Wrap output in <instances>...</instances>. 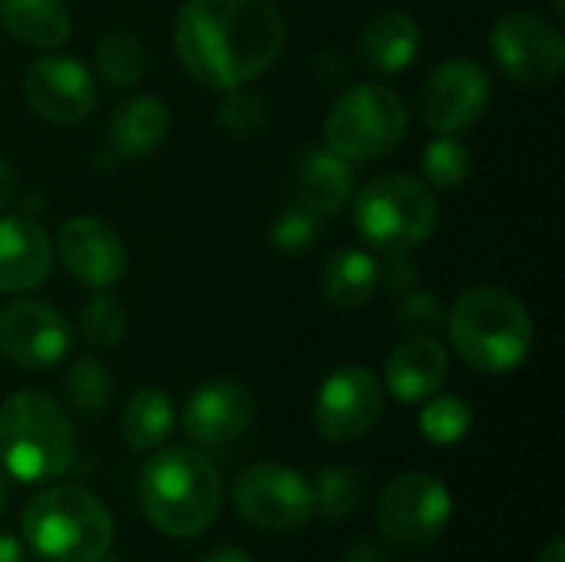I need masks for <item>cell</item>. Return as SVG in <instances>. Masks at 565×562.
Returning <instances> with one entry per match:
<instances>
[{"mask_svg": "<svg viewBox=\"0 0 565 562\" xmlns=\"http://www.w3.org/2000/svg\"><path fill=\"white\" fill-rule=\"evenodd\" d=\"M338 562H387V550L377 540L361 537V540H354V543L344 547V553H341Z\"/></svg>", "mask_w": 565, "mask_h": 562, "instance_id": "cell-36", "label": "cell"}, {"mask_svg": "<svg viewBox=\"0 0 565 562\" xmlns=\"http://www.w3.org/2000/svg\"><path fill=\"white\" fill-rule=\"evenodd\" d=\"M169 109L159 96H132L116 106L109 119V146L122 159L152 156L169 136Z\"/></svg>", "mask_w": 565, "mask_h": 562, "instance_id": "cell-21", "label": "cell"}, {"mask_svg": "<svg viewBox=\"0 0 565 562\" xmlns=\"http://www.w3.org/2000/svg\"><path fill=\"white\" fill-rule=\"evenodd\" d=\"M318 238H321V215H315L311 209H305L298 202L291 209H285L271 225V245L285 255H301Z\"/></svg>", "mask_w": 565, "mask_h": 562, "instance_id": "cell-33", "label": "cell"}, {"mask_svg": "<svg viewBox=\"0 0 565 562\" xmlns=\"http://www.w3.org/2000/svg\"><path fill=\"white\" fill-rule=\"evenodd\" d=\"M285 17L268 0H189L175 17V53L209 89L258 79L285 50Z\"/></svg>", "mask_w": 565, "mask_h": 562, "instance_id": "cell-1", "label": "cell"}, {"mask_svg": "<svg viewBox=\"0 0 565 562\" xmlns=\"http://www.w3.org/2000/svg\"><path fill=\"white\" fill-rule=\"evenodd\" d=\"M195 562H255L248 553H242V550H235V547H225V550H212V553H205L202 560Z\"/></svg>", "mask_w": 565, "mask_h": 562, "instance_id": "cell-39", "label": "cell"}, {"mask_svg": "<svg viewBox=\"0 0 565 562\" xmlns=\"http://www.w3.org/2000/svg\"><path fill=\"white\" fill-rule=\"evenodd\" d=\"M20 530L26 547L46 562H99L116 540L106 503L83 487L36 494L20 517Z\"/></svg>", "mask_w": 565, "mask_h": 562, "instance_id": "cell-4", "label": "cell"}, {"mask_svg": "<svg viewBox=\"0 0 565 562\" xmlns=\"http://www.w3.org/2000/svg\"><path fill=\"white\" fill-rule=\"evenodd\" d=\"M444 328L450 348L480 374H510L533 351V318L526 305L500 285L463 291Z\"/></svg>", "mask_w": 565, "mask_h": 562, "instance_id": "cell-3", "label": "cell"}, {"mask_svg": "<svg viewBox=\"0 0 565 562\" xmlns=\"http://www.w3.org/2000/svg\"><path fill=\"white\" fill-rule=\"evenodd\" d=\"M377 258L364 248H338L321 268V295L338 311H354L377 295Z\"/></svg>", "mask_w": 565, "mask_h": 562, "instance_id": "cell-22", "label": "cell"}, {"mask_svg": "<svg viewBox=\"0 0 565 562\" xmlns=\"http://www.w3.org/2000/svg\"><path fill=\"white\" fill-rule=\"evenodd\" d=\"M175 427V404L166 391L159 388H142L136 391L119 417V431L129 450L136 454H149L156 447H162L169 441Z\"/></svg>", "mask_w": 565, "mask_h": 562, "instance_id": "cell-24", "label": "cell"}, {"mask_svg": "<svg viewBox=\"0 0 565 562\" xmlns=\"http://www.w3.org/2000/svg\"><path fill=\"white\" fill-rule=\"evenodd\" d=\"M56 252L63 268L93 291H109L126 278L129 268V252L119 232L93 215L66 219L56 232Z\"/></svg>", "mask_w": 565, "mask_h": 562, "instance_id": "cell-14", "label": "cell"}, {"mask_svg": "<svg viewBox=\"0 0 565 562\" xmlns=\"http://www.w3.org/2000/svg\"><path fill=\"white\" fill-rule=\"evenodd\" d=\"M222 497L218 467L192 447L159 450L139 474V500L149 523L175 540L212 530L222 513Z\"/></svg>", "mask_w": 565, "mask_h": 562, "instance_id": "cell-2", "label": "cell"}, {"mask_svg": "<svg viewBox=\"0 0 565 562\" xmlns=\"http://www.w3.org/2000/svg\"><path fill=\"white\" fill-rule=\"evenodd\" d=\"M420 169H424L427 185L454 192L470 176V149L457 136H437L424 146Z\"/></svg>", "mask_w": 565, "mask_h": 562, "instance_id": "cell-29", "label": "cell"}, {"mask_svg": "<svg viewBox=\"0 0 565 562\" xmlns=\"http://www.w3.org/2000/svg\"><path fill=\"white\" fill-rule=\"evenodd\" d=\"M10 503V480H7V470H0V517Z\"/></svg>", "mask_w": 565, "mask_h": 562, "instance_id": "cell-41", "label": "cell"}, {"mask_svg": "<svg viewBox=\"0 0 565 562\" xmlns=\"http://www.w3.org/2000/svg\"><path fill=\"white\" fill-rule=\"evenodd\" d=\"M96 73L109 89H129L146 73V46L129 30H113L96 46Z\"/></svg>", "mask_w": 565, "mask_h": 562, "instance_id": "cell-26", "label": "cell"}, {"mask_svg": "<svg viewBox=\"0 0 565 562\" xmlns=\"http://www.w3.org/2000/svg\"><path fill=\"white\" fill-rule=\"evenodd\" d=\"M311 490H315V510H321L331 523H341V520H348L361 507L364 484H361V477L351 467L328 464V467H321V474L311 484Z\"/></svg>", "mask_w": 565, "mask_h": 562, "instance_id": "cell-28", "label": "cell"}, {"mask_svg": "<svg viewBox=\"0 0 565 562\" xmlns=\"http://www.w3.org/2000/svg\"><path fill=\"white\" fill-rule=\"evenodd\" d=\"M0 23L26 46L56 50L70 36V7L66 0H0Z\"/></svg>", "mask_w": 565, "mask_h": 562, "instance_id": "cell-23", "label": "cell"}, {"mask_svg": "<svg viewBox=\"0 0 565 562\" xmlns=\"http://www.w3.org/2000/svg\"><path fill=\"white\" fill-rule=\"evenodd\" d=\"M384 258L377 262V282L394 291V295H404L411 288H417L420 282V268L414 262L411 252H381Z\"/></svg>", "mask_w": 565, "mask_h": 562, "instance_id": "cell-34", "label": "cell"}, {"mask_svg": "<svg viewBox=\"0 0 565 562\" xmlns=\"http://www.w3.org/2000/svg\"><path fill=\"white\" fill-rule=\"evenodd\" d=\"M384 414V384L371 368L348 364L324 378L315 401V427L331 444L367 437Z\"/></svg>", "mask_w": 565, "mask_h": 562, "instance_id": "cell-11", "label": "cell"}, {"mask_svg": "<svg viewBox=\"0 0 565 562\" xmlns=\"http://www.w3.org/2000/svg\"><path fill=\"white\" fill-rule=\"evenodd\" d=\"M73 457V424L50 394L17 391L0 404V464L13 480H53L70 470Z\"/></svg>", "mask_w": 565, "mask_h": 562, "instance_id": "cell-5", "label": "cell"}, {"mask_svg": "<svg viewBox=\"0 0 565 562\" xmlns=\"http://www.w3.org/2000/svg\"><path fill=\"white\" fill-rule=\"evenodd\" d=\"M126 308L106 295V291H96L86 305H83V315H79V331L86 338L89 348L96 351H113L119 348V341L126 338Z\"/></svg>", "mask_w": 565, "mask_h": 562, "instance_id": "cell-30", "label": "cell"}, {"mask_svg": "<svg viewBox=\"0 0 565 562\" xmlns=\"http://www.w3.org/2000/svg\"><path fill=\"white\" fill-rule=\"evenodd\" d=\"M358 189L354 166L331 146H311L295 166V202L315 215H338Z\"/></svg>", "mask_w": 565, "mask_h": 562, "instance_id": "cell-18", "label": "cell"}, {"mask_svg": "<svg viewBox=\"0 0 565 562\" xmlns=\"http://www.w3.org/2000/svg\"><path fill=\"white\" fill-rule=\"evenodd\" d=\"M63 401L83 421L103 417L113 401V378L106 364L96 358H79L63 378Z\"/></svg>", "mask_w": 565, "mask_h": 562, "instance_id": "cell-25", "label": "cell"}, {"mask_svg": "<svg viewBox=\"0 0 565 562\" xmlns=\"http://www.w3.org/2000/svg\"><path fill=\"white\" fill-rule=\"evenodd\" d=\"M397 328L407 331L411 338H437V331L447 325V308L440 305L437 295L424 288H411L397 301Z\"/></svg>", "mask_w": 565, "mask_h": 562, "instance_id": "cell-32", "label": "cell"}, {"mask_svg": "<svg viewBox=\"0 0 565 562\" xmlns=\"http://www.w3.org/2000/svg\"><path fill=\"white\" fill-rule=\"evenodd\" d=\"M420 53V26L404 10L377 13L358 36V56L377 73H401Z\"/></svg>", "mask_w": 565, "mask_h": 562, "instance_id": "cell-20", "label": "cell"}, {"mask_svg": "<svg viewBox=\"0 0 565 562\" xmlns=\"http://www.w3.org/2000/svg\"><path fill=\"white\" fill-rule=\"evenodd\" d=\"M255 421V397L245 384L238 381H209L202 384L182 414V427L195 447L205 450H222L235 444Z\"/></svg>", "mask_w": 565, "mask_h": 562, "instance_id": "cell-16", "label": "cell"}, {"mask_svg": "<svg viewBox=\"0 0 565 562\" xmlns=\"http://www.w3.org/2000/svg\"><path fill=\"white\" fill-rule=\"evenodd\" d=\"M536 562H565V540L563 537H556L543 553H540V560Z\"/></svg>", "mask_w": 565, "mask_h": 562, "instance_id": "cell-40", "label": "cell"}, {"mask_svg": "<svg viewBox=\"0 0 565 562\" xmlns=\"http://www.w3.org/2000/svg\"><path fill=\"white\" fill-rule=\"evenodd\" d=\"M73 348L70 321L43 301H10L0 308V354L23 371H50Z\"/></svg>", "mask_w": 565, "mask_h": 562, "instance_id": "cell-13", "label": "cell"}, {"mask_svg": "<svg viewBox=\"0 0 565 562\" xmlns=\"http://www.w3.org/2000/svg\"><path fill=\"white\" fill-rule=\"evenodd\" d=\"M411 116L404 99L381 83L351 86L328 113V146L348 162H371L391 156L407 136Z\"/></svg>", "mask_w": 565, "mask_h": 562, "instance_id": "cell-7", "label": "cell"}, {"mask_svg": "<svg viewBox=\"0 0 565 562\" xmlns=\"http://www.w3.org/2000/svg\"><path fill=\"white\" fill-rule=\"evenodd\" d=\"M222 93L225 96L218 103L215 123L225 132H232L235 139H252V136H258L268 126V103L255 89L232 86V89H222Z\"/></svg>", "mask_w": 565, "mask_h": 562, "instance_id": "cell-31", "label": "cell"}, {"mask_svg": "<svg viewBox=\"0 0 565 562\" xmlns=\"http://www.w3.org/2000/svg\"><path fill=\"white\" fill-rule=\"evenodd\" d=\"M238 517L268 533H288L315 517L311 484L285 464H255L232 487Z\"/></svg>", "mask_w": 565, "mask_h": 562, "instance_id": "cell-10", "label": "cell"}, {"mask_svg": "<svg viewBox=\"0 0 565 562\" xmlns=\"http://www.w3.org/2000/svg\"><path fill=\"white\" fill-rule=\"evenodd\" d=\"M440 222V205L427 182L407 172H387L374 179L354 199L358 235L377 252H414Z\"/></svg>", "mask_w": 565, "mask_h": 562, "instance_id": "cell-6", "label": "cell"}, {"mask_svg": "<svg viewBox=\"0 0 565 562\" xmlns=\"http://www.w3.org/2000/svg\"><path fill=\"white\" fill-rule=\"evenodd\" d=\"M490 93L493 89L487 70L470 56H454L424 79L417 109L427 129L440 136H457L487 113Z\"/></svg>", "mask_w": 565, "mask_h": 562, "instance_id": "cell-12", "label": "cell"}, {"mask_svg": "<svg viewBox=\"0 0 565 562\" xmlns=\"http://www.w3.org/2000/svg\"><path fill=\"white\" fill-rule=\"evenodd\" d=\"M23 96L36 116L60 126H73L93 113L96 83L76 56L46 53L30 63L23 76Z\"/></svg>", "mask_w": 565, "mask_h": 562, "instance_id": "cell-15", "label": "cell"}, {"mask_svg": "<svg viewBox=\"0 0 565 562\" xmlns=\"http://www.w3.org/2000/svg\"><path fill=\"white\" fill-rule=\"evenodd\" d=\"M490 50L500 70L520 86L543 89L563 76V30L540 13H530V10L503 13L490 33Z\"/></svg>", "mask_w": 565, "mask_h": 562, "instance_id": "cell-9", "label": "cell"}, {"mask_svg": "<svg viewBox=\"0 0 565 562\" xmlns=\"http://www.w3.org/2000/svg\"><path fill=\"white\" fill-rule=\"evenodd\" d=\"M454 517V497L444 480L424 470L394 477L377 500L381 537L397 550H427L434 547Z\"/></svg>", "mask_w": 565, "mask_h": 562, "instance_id": "cell-8", "label": "cell"}, {"mask_svg": "<svg viewBox=\"0 0 565 562\" xmlns=\"http://www.w3.org/2000/svg\"><path fill=\"white\" fill-rule=\"evenodd\" d=\"M553 10H556V13L563 17V13H565V0H553Z\"/></svg>", "mask_w": 565, "mask_h": 562, "instance_id": "cell-42", "label": "cell"}, {"mask_svg": "<svg viewBox=\"0 0 565 562\" xmlns=\"http://www.w3.org/2000/svg\"><path fill=\"white\" fill-rule=\"evenodd\" d=\"M315 76L321 86H341L348 79V63L338 50H324L315 56Z\"/></svg>", "mask_w": 565, "mask_h": 562, "instance_id": "cell-35", "label": "cell"}, {"mask_svg": "<svg viewBox=\"0 0 565 562\" xmlns=\"http://www.w3.org/2000/svg\"><path fill=\"white\" fill-rule=\"evenodd\" d=\"M473 427V407L463 397L444 394V397H427L420 411V434L434 447H454L460 444Z\"/></svg>", "mask_w": 565, "mask_h": 562, "instance_id": "cell-27", "label": "cell"}, {"mask_svg": "<svg viewBox=\"0 0 565 562\" xmlns=\"http://www.w3.org/2000/svg\"><path fill=\"white\" fill-rule=\"evenodd\" d=\"M450 374V358L437 338H407L397 344L384 368V384L401 404H420L434 397Z\"/></svg>", "mask_w": 565, "mask_h": 562, "instance_id": "cell-19", "label": "cell"}, {"mask_svg": "<svg viewBox=\"0 0 565 562\" xmlns=\"http://www.w3.org/2000/svg\"><path fill=\"white\" fill-rule=\"evenodd\" d=\"M53 272V242L30 215H0V291L23 295Z\"/></svg>", "mask_w": 565, "mask_h": 562, "instance_id": "cell-17", "label": "cell"}, {"mask_svg": "<svg viewBox=\"0 0 565 562\" xmlns=\"http://www.w3.org/2000/svg\"><path fill=\"white\" fill-rule=\"evenodd\" d=\"M13 195H17V172H13V166L0 156V209H3Z\"/></svg>", "mask_w": 565, "mask_h": 562, "instance_id": "cell-37", "label": "cell"}, {"mask_svg": "<svg viewBox=\"0 0 565 562\" xmlns=\"http://www.w3.org/2000/svg\"><path fill=\"white\" fill-rule=\"evenodd\" d=\"M0 562H23V547L10 533H0Z\"/></svg>", "mask_w": 565, "mask_h": 562, "instance_id": "cell-38", "label": "cell"}]
</instances>
